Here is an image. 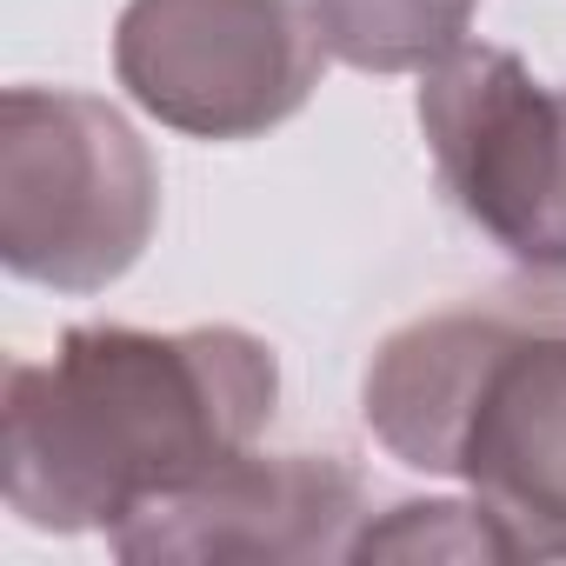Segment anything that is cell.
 I'll return each mask as SVG.
<instances>
[{
    "mask_svg": "<svg viewBox=\"0 0 566 566\" xmlns=\"http://www.w3.org/2000/svg\"><path fill=\"white\" fill-rule=\"evenodd\" d=\"M280 360L247 327H67L8 360L0 500L41 533H107L260 440Z\"/></svg>",
    "mask_w": 566,
    "mask_h": 566,
    "instance_id": "6da1fadb",
    "label": "cell"
},
{
    "mask_svg": "<svg viewBox=\"0 0 566 566\" xmlns=\"http://www.w3.org/2000/svg\"><path fill=\"white\" fill-rule=\"evenodd\" d=\"M367 433L460 480L520 559H566V287H500L394 327L360 380Z\"/></svg>",
    "mask_w": 566,
    "mask_h": 566,
    "instance_id": "7a4b0ae2",
    "label": "cell"
},
{
    "mask_svg": "<svg viewBox=\"0 0 566 566\" xmlns=\"http://www.w3.org/2000/svg\"><path fill=\"white\" fill-rule=\"evenodd\" d=\"M160 167L147 140L94 94H0V260L54 294H101L147 253Z\"/></svg>",
    "mask_w": 566,
    "mask_h": 566,
    "instance_id": "3957f363",
    "label": "cell"
},
{
    "mask_svg": "<svg viewBox=\"0 0 566 566\" xmlns=\"http://www.w3.org/2000/svg\"><path fill=\"white\" fill-rule=\"evenodd\" d=\"M307 0H127L114 74L140 114L193 140H253L294 120L327 74Z\"/></svg>",
    "mask_w": 566,
    "mask_h": 566,
    "instance_id": "277c9868",
    "label": "cell"
},
{
    "mask_svg": "<svg viewBox=\"0 0 566 566\" xmlns=\"http://www.w3.org/2000/svg\"><path fill=\"white\" fill-rule=\"evenodd\" d=\"M420 134L447 200L520 266L566 273V87L460 41L420 74Z\"/></svg>",
    "mask_w": 566,
    "mask_h": 566,
    "instance_id": "5b68a950",
    "label": "cell"
},
{
    "mask_svg": "<svg viewBox=\"0 0 566 566\" xmlns=\"http://www.w3.org/2000/svg\"><path fill=\"white\" fill-rule=\"evenodd\" d=\"M360 533V473L334 453H233L227 467L134 506L107 526L127 566H287L347 559Z\"/></svg>",
    "mask_w": 566,
    "mask_h": 566,
    "instance_id": "8992f818",
    "label": "cell"
},
{
    "mask_svg": "<svg viewBox=\"0 0 566 566\" xmlns=\"http://www.w3.org/2000/svg\"><path fill=\"white\" fill-rule=\"evenodd\" d=\"M480 0H307L321 48L354 74H427L447 61Z\"/></svg>",
    "mask_w": 566,
    "mask_h": 566,
    "instance_id": "52a82bcc",
    "label": "cell"
},
{
    "mask_svg": "<svg viewBox=\"0 0 566 566\" xmlns=\"http://www.w3.org/2000/svg\"><path fill=\"white\" fill-rule=\"evenodd\" d=\"M347 559H520L486 500H400L387 520H360Z\"/></svg>",
    "mask_w": 566,
    "mask_h": 566,
    "instance_id": "ba28073f",
    "label": "cell"
}]
</instances>
